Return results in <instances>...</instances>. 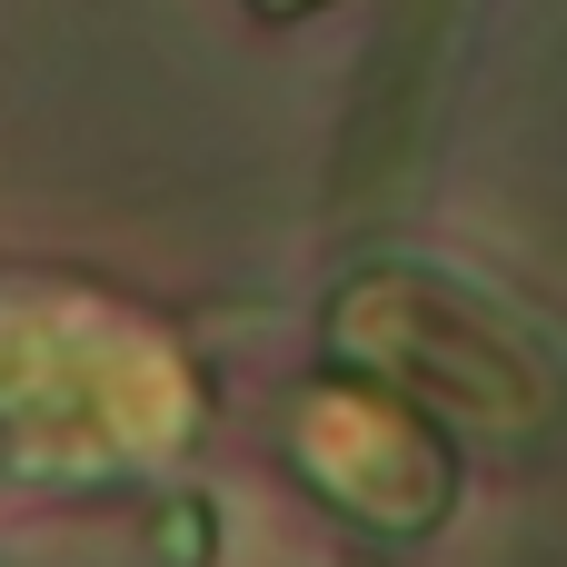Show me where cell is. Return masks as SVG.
<instances>
[{
    "label": "cell",
    "mask_w": 567,
    "mask_h": 567,
    "mask_svg": "<svg viewBox=\"0 0 567 567\" xmlns=\"http://www.w3.org/2000/svg\"><path fill=\"white\" fill-rule=\"evenodd\" d=\"M0 567H10V558H0Z\"/></svg>",
    "instance_id": "6da1fadb"
}]
</instances>
